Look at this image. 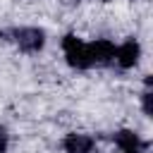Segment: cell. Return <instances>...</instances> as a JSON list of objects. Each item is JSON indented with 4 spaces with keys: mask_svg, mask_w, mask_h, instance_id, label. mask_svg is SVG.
<instances>
[{
    "mask_svg": "<svg viewBox=\"0 0 153 153\" xmlns=\"http://www.w3.org/2000/svg\"><path fill=\"white\" fill-rule=\"evenodd\" d=\"M115 57V45L108 41V38H96L93 43H86V60H88V67H103V65H110Z\"/></svg>",
    "mask_w": 153,
    "mask_h": 153,
    "instance_id": "3",
    "label": "cell"
},
{
    "mask_svg": "<svg viewBox=\"0 0 153 153\" xmlns=\"http://www.w3.org/2000/svg\"><path fill=\"white\" fill-rule=\"evenodd\" d=\"M7 143H10V136H7V129L0 127V153L7 151Z\"/></svg>",
    "mask_w": 153,
    "mask_h": 153,
    "instance_id": "8",
    "label": "cell"
},
{
    "mask_svg": "<svg viewBox=\"0 0 153 153\" xmlns=\"http://www.w3.org/2000/svg\"><path fill=\"white\" fill-rule=\"evenodd\" d=\"M12 36H14V43L19 45V50H24V53H38L45 45V31L36 29V26L17 29Z\"/></svg>",
    "mask_w": 153,
    "mask_h": 153,
    "instance_id": "2",
    "label": "cell"
},
{
    "mask_svg": "<svg viewBox=\"0 0 153 153\" xmlns=\"http://www.w3.org/2000/svg\"><path fill=\"white\" fill-rule=\"evenodd\" d=\"M139 57H141V45L134 41V38H129V41H124L122 45H117L115 48V62L122 67V69H131L136 62H139Z\"/></svg>",
    "mask_w": 153,
    "mask_h": 153,
    "instance_id": "4",
    "label": "cell"
},
{
    "mask_svg": "<svg viewBox=\"0 0 153 153\" xmlns=\"http://www.w3.org/2000/svg\"><path fill=\"white\" fill-rule=\"evenodd\" d=\"M151 100H153V93H151V91H146V93H143V112H146L148 117L153 115V108H151Z\"/></svg>",
    "mask_w": 153,
    "mask_h": 153,
    "instance_id": "7",
    "label": "cell"
},
{
    "mask_svg": "<svg viewBox=\"0 0 153 153\" xmlns=\"http://www.w3.org/2000/svg\"><path fill=\"white\" fill-rule=\"evenodd\" d=\"M115 143L120 146V151L122 153H141L148 143L146 141H141L139 139V134H134L131 129H120V131H115Z\"/></svg>",
    "mask_w": 153,
    "mask_h": 153,
    "instance_id": "5",
    "label": "cell"
},
{
    "mask_svg": "<svg viewBox=\"0 0 153 153\" xmlns=\"http://www.w3.org/2000/svg\"><path fill=\"white\" fill-rule=\"evenodd\" d=\"M67 153H91L93 151V139L88 134H67L62 141Z\"/></svg>",
    "mask_w": 153,
    "mask_h": 153,
    "instance_id": "6",
    "label": "cell"
},
{
    "mask_svg": "<svg viewBox=\"0 0 153 153\" xmlns=\"http://www.w3.org/2000/svg\"><path fill=\"white\" fill-rule=\"evenodd\" d=\"M62 53L69 67L74 69H88V60H86V43L72 33H67L62 38Z\"/></svg>",
    "mask_w": 153,
    "mask_h": 153,
    "instance_id": "1",
    "label": "cell"
}]
</instances>
